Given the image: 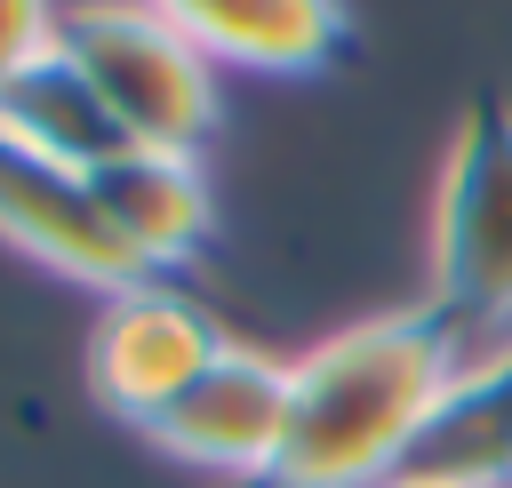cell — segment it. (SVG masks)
I'll return each instance as SVG.
<instances>
[{
	"label": "cell",
	"mask_w": 512,
	"mask_h": 488,
	"mask_svg": "<svg viewBox=\"0 0 512 488\" xmlns=\"http://www.w3.org/2000/svg\"><path fill=\"white\" fill-rule=\"evenodd\" d=\"M480 336L440 304L376 312L288 360V440L272 488H384L464 384Z\"/></svg>",
	"instance_id": "cell-1"
},
{
	"label": "cell",
	"mask_w": 512,
	"mask_h": 488,
	"mask_svg": "<svg viewBox=\"0 0 512 488\" xmlns=\"http://www.w3.org/2000/svg\"><path fill=\"white\" fill-rule=\"evenodd\" d=\"M432 304L480 344L512 336V104H472L432 176Z\"/></svg>",
	"instance_id": "cell-2"
},
{
	"label": "cell",
	"mask_w": 512,
	"mask_h": 488,
	"mask_svg": "<svg viewBox=\"0 0 512 488\" xmlns=\"http://www.w3.org/2000/svg\"><path fill=\"white\" fill-rule=\"evenodd\" d=\"M64 56L88 72L128 144L200 160L216 136V64L176 24V8H64Z\"/></svg>",
	"instance_id": "cell-3"
},
{
	"label": "cell",
	"mask_w": 512,
	"mask_h": 488,
	"mask_svg": "<svg viewBox=\"0 0 512 488\" xmlns=\"http://www.w3.org/2000/svg\"><path fill=\"white\" fill-rule=\"evenodd\" d=\"M224 344H232V336H224L184 288H168V280H136V288H120V296L96 304L88 392H96L112 416H128V424L152 432V424L184 400V384H192Z\"/></svg>",
	"instance_id": "cell-4"
},
{
	"label": "cell",
	"mask_w": 512,
	"mask_h": 488,
	"mask_svg": "<svg viewBox=\"0 0 512 488\" xmlns=\"http://www.w3.org/2000/svg\"><path fill=\"white\" fill-rule=\"evenodd\" d=\"M152 440L176 464L232 472V480H272L280 440H288V360H272L256 344H224L184 384V400L152 424Z\"/></svg>",
	"instance_id": "cell-5"
},
{
	"label": "cell",
	"mask_w": 512,
	"mask_h": 488,
	"mask_svg": "<svg viewBox=\"0 0 512 488\" xmlns=\"http://www.w3.org/2000/svg\"><path fill=\"white\" fill-rule=\"evenodd\" d=\"M0 240L24 248V256L48 264V272L96 288V296H120V288L152 280V272L136 264V248L112 232L104 200L88 192V176L48 168V160H32V152H16V144H0Z\"/></svg>",
	"instance_id": "cell-6"
},
{
	"label": "cell",
	"mask_w": 512,
	"mask_h": 488,
	"mask_svg": "<svg viewBox=\"0 0 512 488\" xmlns=\"http://www.w3.org/2000/svg\"><path fill=\"white\" fill-rule=\"evenodd\" d=\"M88 192L104 200L112 232L136 248V264L152 280L208 240V176H200L192 152H144V144H128V152H112L88 176Z\"/></svg>",
	"instance_id": "cell-7"
},
{
	"label": "cell",
	"mask_w": 512,
	"mask_h": 488,
	"mask_svg": "<svg viewBox=\"0 0 512 488\" xmlns=\"http://www.w3.org/2000/svg\"><path fill=\"white\" fill-rule=\"evenodd\" d=\"M216 72H320L344 48V8L328 0H168Z\"/></svg>",
	"instance_id": "cell-8"
},
{
	"label": "cell",
	"mask_w": 512,
	"mask_h": 488,
	"mask_svg": "<svg viewBox=\"0 0 512 488\" xmlns=\"http://www.w3.org/2000/svg\"><path fill=\"white\" fill-rule=\"evenodd\" d=\"M408 472L448 488H512V336L472 352L464 384L424 424Z\"/></svg>",
	"instance_id": "cell-9"
},
{
	"label": "cell",
	"mask_w": 512,
	"mask_h": 488,
	"mask_svg": "<svg viewBox=\"0 0 512 488\" xmlns=\"http://www.w3.org/2000/svg\"><path fill=\"white\" fill-rule=\"evenodd\" d=\"M0 144L48 160V168H72V176H96L112 152H128L120 120L104 112V96L88 88V72L56 48L48 64H32L8 96H0Z\"/></svg>",
	"instance_id": "cell-10"
},
{
	"label": "cell",
	"mask_w": 512,
	"mask_h": 488,
	"mask_svg": "<svg viewBox=\"0 0 512 488\" xmlns=\"http://www.w3.org/2000/svg\"><path fill=\"white\" fill-rule=\"evenodd\" d=\"M64 48V16L56 8H0V96L32 72V64H48Z\"/></svg>",
	"instance_id": "cell-11"
},
{
	"label": "cell",
	"mask_w": 512,
	"mask_h": 488,
	"mask_svg": "<svg viewBox=\"0 0 512 488\" xmlns=\"http://www.w3.org/2000/svg\"><path fill=\"white\" fill-rule=\"evenodd\" d=\"M384 488H448V480H416V472H400V480H384Z\"/></svg>",
	"instance_id": "cell-12"
}]
</instances>
